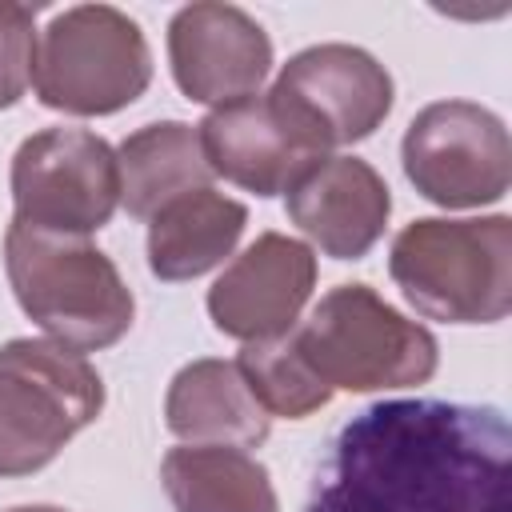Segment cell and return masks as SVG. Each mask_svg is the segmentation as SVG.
<instances>
[{
  "mask_svg": "<svg viewBox=\"0 0 512 512\" xmlns=\"http://www.w3.org/2000/svg\"><path fill=\"white\" fill-rule=\"evenodd\" d=\"M512 428L492 404L380 400L348 416L304 512H512Z\"/></svg>",
  "mask_w": 512,
  "mask_h": 512,
  "instance_id": "6da1fadb",
  "label": "cell"
},
{
  "mask_svg": "<svg viewBox=\"0 0 512 512\" xmlns=\"http://www.w3.org/2000/svg\"><path fill=\"white\" fill-rule=\"evenodd\" d=\"M4 272L20 312L60 348H112L136 320V296L108 252L80 236L36 232L20 220L4 232Z\"/></svg>",
  "mask_w": 512,
  "mask_h": 512,
  "instance_id": "7a4b0ae2",
  "label": "cell"
},
{
  "mask_svg": "<svg viewBox=\"0 0 512 512\" xmlns=\"http://www.w3.org/2000/svg\"><path fill=\"white\" fill-rule=\"evenodd\" d=\"M388 276L424 320L500 324L512 308V220H412L392 236Z\"/></svg>",
  "mask_w": 512,
  "mask_h": 512,
  "instance_id": "3957f363",
  "label": "cell"
},
{
  "mask_svg": "<svg viewBox=\"0 0 512 512\" xmlns=\"http://www.w3.org/2000/svg\"><path fill=\"white\" fill-rule=\"evenodd\" d=\"M292 332L304 360L332 392L420 388L440 368L436 336L360 280L328 288Z\"/></svg>",
  "mask_w": 512,
  "mask_h": 512,
  "instance_id": "277c9868",
  "label": "cell"
},
{
  "mask_svg": "<svg viewBox=\"0 0 512 512\" xmlns=\"http://www.w3.org/2000/svg\"><path fill=\"white\" fill-rule=\"evenodd\" d=\"M104 412V380L88 356L52 340L0 344V480L48 468Z\"/></svg>",
  "mask_w": 512,
  "mask_h": 512,
  "instance_id": "5b68a950",
  "label": "cell"
},
{
  "mask_svg": "<svg viewBox=\"0 0 512 512\" xmlns=\"http://www.w3.org/2000/svg\"><path fill=\"white\" fill-rule=\"evenodd\" d=\"M152 84L144 28L112 4H72L36 36V100L64 116H112Z\"/></svg>",
  "mask_w": 512,
  "mask_h": 512,
  "instance_id": "8992f818",
  "label": "cell"
},
{
  "mask_svg": "<svg viewBox=\"0 0 512 512\" xmlns=\"http://www.w3.org/2000/svg\"><path fill=\"white\" fill-rule=\"evenodd\" d=\"M12 220L88 240L120 208L116 148L92 128H40L12 156Z\"/></svg>",
  "mask_w": 512,
  "mask_h": 512,
  "instance_id": "52a82bcc",
  "label": "cell"
},
{
  "mask_svg": "<svg viewBox=\"0 0 512 512\" xmlns=\"http://www.w3.org/2000/svg\"><path fill=\"white\" fill-rule=\"evenodd\" d=\"M268 100L316 156L368 140L396 104L392 72L356 44H312L272 80Z\"/></svg>",
  "mask_w": 512,
  "mask_h": 512,
  "instance_id": "ba28073f",
  "label": "cell"
},
{
  "mask_svg": "<svg viewBox=\"0 0 512 512\" xmlns=\"http://www.w3.org/2000/svg\"><path fill=\"white\" fill-rule=\"evenodd\" d=\"M400 164L428 204L484 208L508 196L512 140L492 108L476 100H432L408 120Z\"/></svg>",
  "mask_w": 512,
  "mask_h": 512,
  "instance_id": "9c48e42d",
  "label": "cell"
},
{
  "mask_svg": "<svg viewBox=\"0 0 512 512\" xmlns=\"http://www.w3.org/2000/svg\"><path fill=\"white\" fill-rule=\"evenodd\" d=\"M316 288V252L284 232H260L208 288V316L216 332L260 344L292 332Z\"/></svg>",
  "mask_w": 512,
  "mask_h": 512,
  "instance_id": "30bf717a",
  "label": "cell"
},
{
  "mask_svg": "<svg viewBox=\"0 0 512 512\" xmlns=\"http://www.w3.org/2000/svg\"><path fill=\"white\" fill-rule=\"evenodd\" d=\"M172 80L192 104H228L260 92L272 72V40L236 4L196 0L168 20Z\"/></svg>",
  "mask_w": 512,
  "mask_h": 512,
  "instance_id": "8fae6325",
  "label": "cell"
},
{
  "mask_svg": "<svg viewBox=\"0 0 512 512\" xmlns=\"http://www.w3.org/2000/svg\"><path fill=\"white\" fill-rule=\"evenodd\" d=\"M288 220L332 260H364L392 216L384 176L360 156H320L284 192Z\"/></svg>",
  "mask_w": 512,
  "mask_h": 512,
  "instance_id": "7c38bea8",
  "label": "cell"
},
{
  "mask_svg": "<svg viewBox=\"0 0 512 512\" xmlns=\"http://www.w3.org/2000/svg\"><path fill=\"white\" fill-rule=\"evenodd\" d=\"M200 148L212 168V176H224L228 184L252 192V196H280L296 184V176L320 160L300 144V136L284 124L268 92H252L240 100H228L212 108L200 124Z\"/></svg>",
  "mask_w": 512,
  "mask_h": 512,
  "instance_id": "4fadbf2b",
  "label": "cell"
},
{
  "mask_svg": "<svg viewBox=\"0 0 512 512\" xmlns=\"http://www.w3.org/2000/svg\"><path fill=\"white\" fill-rule=\"evenodd\" d=\"M164 428L184 444L260 448L272 432V416L244 384L236 360L200 356L168 380Z\"/></svg>",
  "mask_w": 512,
  "mask_h": 512,
  "instance_id": "5bb4252c",
  "label": "cell"
},
{
  "mask_svg": "<svg viewBox=\"0 0 512 512\" xmlns=\"http://www.w3.org/2000/svg\"><path fill=\"white\" fill-rule=\"evenodd\" d=\"M248 224V208L216 188H196L168 200L148 220V272L164 284L196 280L220 268Z\"/></svg>",
  "mask_w": 512,
  "mask_h": 512,
  "instance_id": "9a60e30c",
  "label": "cell"
},
{
  "mask_svg": "<svg viewBox=\"0 0 512 512\" xmlns=\"http://www.w3.org/2000/svg\"><path fill=\"white\" fill-rule=\"evenodd\" d=\"M120 208L132 220H152L168 200L212 188V168L200 148V132L184 120H156L128 132L116 148Z\"/></svg>",
  "mask_w": 512,
  "mask_h": 512,
  "instance_id": "2e32d148",
  "label": "cell"
},
{
  "mask_svg": "<svg viewBox=\"0 0 512 512\" xmlns=\"http://www.w3.org/2000/svg\"><path fill=\"white\" fill-rule=\"evenodd\" d=\"M176 512H280L268 468L232 444H180L160 460Z\"/></svg>",
  "mask_w": 512,
  "mask_h": 512,
  "instance_id": "e0dca14e",
  "label": "cell"
},
{
  "mask_svg": "<svg viewBox=\"0 0 512 512\" xmlns=\"http://www.w3.org/2000/svg\"><path fill=\"white\" fill-rule=\"evenodd\" d=\"M236 368L268 416L304 420L332 400V388L304 360L296 332H284V336L260 340V344H244L236 356Z\"/></svg>",
  "mask_w": 512,
  "mask_h": 512,
  "instance_id": "ac0fdd59",
  "label": "cell"
},
{
  "mask_svg": "<svg viewBox=\"0 0 512 512\" xmlns=\"http://www.w3.org/2000/svg\"><path fill=\"white\" fill-rule=\"evenodd\" d=\"M36 8L0 0V112L20 104L36 64Z\"/></svg>",
  "mask_w": 512,
  "mask_h": 512,
  "instance_id": "d6986e66",
  "label": "cell"
},
{
  "mask_svg": "<svg viewBox=\"0 0 512 512\" xmlns=\"http://www.w3.org/2000/svg\"><path fill=\"white\" fill-rule=\"evenodd\" d=\"M8 512H68V508H56V504H20V508H8Z\"/></svg>",
  "mask_w": 512,
  "mask_h": 512,
  "instance_id": "ffe728a7",
  "label": "cell"
}]
</instances>
